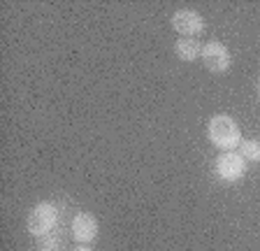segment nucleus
Returning <instances> with one entry per match:
<instances>
[{
	"label": "nucleus",
	"instance_id": "obj_2",
	"mask_svg": "<svg viewBox=\"0 0 260 251\" xmlns=\"http://www.w3.org/2000/svg\"><path fill=\"white\" fill-rule=\"evenodd\" d=\"M58 216H60V212H58V207H56V202L42 200L28 212L26 228L32 237H47V235L56 228Z\"/></svg>",
	"mask_w": 260,
	"mask_h": 251
},
{
	"label": "nucleus",
	"instance_id": "obj_3",
	"mask_svg": "<svg viewBox=\"0 0 260 251\" xmlns=\"http://www.w3.org/2000/svg\"><path fill=\"white\" fill-rule=\"evenodd\" d=\"M202 63L211 75H225L233 66V54L223 42L218 40H209L207 44H202Z\"/></svg>",
	"mask_w": 260,
	"mask_h": 251
},
{
	"label": "nucleus",
	"instance_id": "obj_11",
	"mask_svg": "<svg viewBox=\"0 0 260 251\" xmlns=\"http://www.w3.org/2000/svg\"><path fill=\"white\" fill-rule=\"evenodd\" d=\"M44 251H47V249H44Z\"/></svg>",
	"mask_w": 260,
	"mask_h": 251
},
{
	"label": "nucleus",
	"instance_id": "obj_6",
	"mask_svg": "<svg viewBox=\"0 0 260 251\" xmlns=\"http://www.w3.org/2000/svg\"><path fill=\"white\" fill-rule=\"evenodd\" d=\"M98 230H100V226H98V218L93 216L91 212H77L75 218H72L70 224V233L72 237H75L79 244H91L93 240L98 237Z\"/></svg>",
	"mask_w": 260,
	"mask_h": 251
},
{
	"label": "nucleus",
	"instance_id": "obj_10",
	"mask_svg": "<svg viewBox=\"0 0 260 251\" xmlns=\"http://www.w3.org/2000/svg\"><path fill=\"white\" fill-rule=\"evenodd\" d=\"M258 96H260V79H258Z\"/></svg>",
	"mask_w": 260,
	"mask_h": 251
},
{
	"label": "nucleus",
	"instance_id": "obj_8",
	"mask_svg": "<svg viewBox=\"0 0 260 251\" xmlns=\"http://www.w3.org/2000/svg\"><path fill=\"white\" fill-rule=\"evenodd\" d=\"M239 149H242V156L246 161H253V163L260 161V142L258 140H242Z\"/></svg>",
	"mask_w": 260,
	"mask_h": 251
},
{
	"label": "nucleus",
	"instance_id": "obj_5",
	"mask_svg": "<svg viewBox=\"0 0 260 251\" xmlns=\"http://www.w3.org/2000/svg\"><path fill=\"white\" fill-rule=\"evenodd\" d=\"M170 26L177 30L181 38H195L200 35L207 28V21L198 10H190V7H181L170 17Z\"/></svg>",
	"mask_w": 260,
	"mask_h": 251
},
{
	"label": "nucleus",
	"instance_id": "obj_7",
	"mask_svg": "<svg viewBox=\"0 0 260 251\" xmlns=\"http://www.w3.org/2000/svg\"><path fill=\"white\" fill-rule=\"evenodd\" d=\"M174 54L184 63H193V60H198L202 56V44L195 38H179L174 42Z\"/></svg>",
	"mask_w": 260,
	"mask_h": 251
},
{
	"label": "nucleus",
	"instance_id": "obj_4",
	"mask_svg": "<svg viewBox=\"0 0 260 251\" xmlns=\"http://www.w3.org/2000/svg\"><path fill=\"white\" fill-rule=\"evenodd\" d=\"M214 170H216V175L221 181L235 184V181H239L244 175H246V159L237 151H221L216 156Z\"/></svg>",
	"mask_w": 260,
	"mask_h": 251
},
{
	"label": "nucleus",
	"instance_id": "obj_1",
	"mask_svg": "<svg viewBox=\"0 0 260 251\" xmlns=\"http://www.w3.org/2000/svg\"><path fill=\"white\" fill-rule=\"evenodd\" d=\"M207 140L221 151H235L242 144V128L233 116L216 114L207 123Z\"/></svg>",
	"mask_w": 260,
	"mask_h": 251
},
{
	"label": "nucleus",
	"instance_id": "obj_9",
	"mask_svg": "<svg viewBox=\"0 0 260 251\" xmlns=\"http://www.w3.org/2000/svg\"><path fill=\"white\" fill-rule=\"evenodd\" d=\"M75 251H93V249H88V246H77Z\"/></svg>",
	"mask_w": 260,
	"mask_h": 251
}]
</instances>
